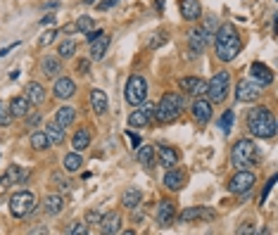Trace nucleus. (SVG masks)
Returning <instances> with one entry per match:
<instances>
[{"instance_id":"42","label":"nucleus","mask_w":278,"mask_h":235,"mask_svg":"<svg viewBox=\"0 0 278 235\" xmlns=\"http://www.w3.org/2000/svg\"><path fill=\"white\" fill-rule=\"evenodd\" d=\"M67 233L69 235H88V226H83V223H74V226L67 228Z\"/></svg>"},{"instance_id":"15","label":"nucleus","mask_w":278,"mask_h":235,"mask_svg":"<svg viewBox=\"0 0 278 235\" xmlns=\"http://www.w3.org/2000/svg\"><path fill=\"white\" fill-rule=\"evenodd\" d=\"M100 233L105 235H114L121 231V214L119 211H109V214H105L103 219H100Z\"/></svg>"},{"instance_id":"14","label":"nucleus","mask_w":278,"mask_h":235,"mask_svg":"<svg viewBox=\"0 0 278 235\" xmlns=\"http://www.w3.org/2000/svg\"><path fill=\"white\" fill-rule=\"evenodd\" d=\"M183 185H185V171L169 166V171L164 174V188H169L172 193H178Z\"/></svg>"},{"instance_id":"56","label":"nucleus","mask_w":278,"mask_h":235,"mask_svg":"<svg viewBox=\"0 0 278 235\" xmlns=\"http://www.w3.org/2000/svg\"><path fill=\"white\" fill-rule=\"evenodd\" d=\"M0 110H2V102H0Z\"/></svg>"},{"instance_id":"26","label":"nucleus","mask_w":278,"mask_h":235,"mask_svg":"<svg viewBox=\"0 0 278 235\" xmlns=\"http://www.w3.org/2000/svg\"><path fill=\"white\" fill-rule=\"evenodd\" d=\"M140 202H143V193H140L138 188H129L126 193L121 195V205L126 209H138Z\"/></svg>"},{"instance_id":"27","label":"nucleus","mask_w":278,"mask_h":235,"mask_svg":"<svg viewBox=\"0 0 278 235\" xmlns=\"http://www.w3.org/2000/svg\"><path fill=\"white\" fill-rule=\"evenodd\" d=\"M27 97L31 105H40V102H45V88L38 81H31L27 86Z\"/></svg>"},{"instance_id":"3","label":"nucleus","mask_w":278,"mask_h":235,"mask_svg":"<svg viewBox=\"0 0 278 235\" xmlns=\"http://www.w3.org/2000/svg\"><path fill=\"white\" fill-rule=\"evenodd\" d=\"M185 110V95L183 93H164L159 105L155 107V119H159L162 124H172L181 117V112Z\"/></svg>"},{"instance_id":"32","label":"nucleus","mask_w":278,"mask_h":235,"mask_svg":"<svg viewBox=\"0 0 278 235\" xmlns=\"http://www.w3.org/2000/svg\"><path fill=\"white\" fill-rule=\"evenodd\" d=\"M81 166H83V159H81L79 152H69L65 157V171L67 174H76Z\"/></svg>"},{"instance_id":"29","label":"nucleus","mask_w":278,"mask_h":235,"mask_svg":"<svg viewBox=\"0 0 278 235\" xmlns=\"http://www.w3.org/2000/svg\"><path fill=\"white\" fill-rule=\"evenodd\" d=\"M136 157H138V164H143V166H152V162H155V147L152 145H138V152H136Z\"/></svg>"},{"instance_id":"11","label":"nucleus","mask_w":278,"mask_h":235,"mask_svg":"<svg viewBox=\"0 0 278 235\" xmlns=\"http://www.w3.org/2000/svg\"><path fill=\"white\" fill-rule=\"evenodd\" d=\"M262 83L257 81H240L238 83V100L240 102H254V100H259L262 97Z\"/></svg>"},{"instance_id":"10","label":"nucleus","mask_w":278,"mask_h":235,"mask_svg":"<svg viewBox=\"0 0 278 235\" xmlns=\"http://www.w3.org/2000/svg\"><path fill=\"white\" fill-rule=\"evenodd\" d=\"M216 219V211L209 207H188L178 214V221L183 223H193V221H214Z\"/></svg>"},{"instance_id":"44","label":"nucleus","mask_w":278,"mask_h":235,"mask_svg":"<svg viewBox=\"0 0 278 235\" xmlns=\"http://www.w3.org/2000/svg\"><path fill=\"white\" fill-rule=\"evenodd\" d=\"M274 185H276V176H271V178H269V183H266L264 193H262V197H259V202H262V205L266 202V197H269V193H271V188H274Z\"/></svg>"},{"instance_id":"35","label":"nucleus","mask_w":278,"mask_h":235,"mask_svg":"<svg viewBox=\"0 0 278 235\" xmlns=\"http://www.w3.org/2000/svg\"><path fill=\"white\" fill-rule=\"evenodd\" d=\"M91 29H95V19L93 17H79L76 22H74V33L79 31V33H88Z\"/></svg>"},{"instance_id":"47","label":"nucleus","mask_w":278,"mask_h":235,"mask_svg":"<svg viewBox=\"0 0 278 235\" xmlns=\"http://www.w3.org/2000/svg\"><path fill=\"white\" fill-rule=\"evenodd\" d=\"M103 33H105L103 29H91V31L86 33V41H88V43H93V41H95V38H100Z\"/></svg>"},{"instance_id":"52","label":"nucleus","mask_w":278,"mask_h":235,"mask_svg":"<svg viewBox=\"0 0 278 235\" xmlns=\"http://www.w3.org/2000/svg\"><path fill=\"white\" fill-rule=\"evenodd\" d=\"M53 22H55V17H53V14H45V17L40 19V24H53Z\"/></svg>"},{"instance_id":"30","label":"nucleus","mask_w":278,"mask_h":235,"mask_svg":"<svg viewBox=\"0 0 278 235\" xmlns=\"http://www.w3.org/2000/svg\"><path fill=\"white\" fill-rule=\"evenodd\" d=\"M74 119H76V110H74V107H60L57 114H55V121L62 126V128L71 126L74 124Z\"/></svg>"},{"instance_id":"36","label":"nucleus","mask_w":278,"mask_h":235,"mask_svg":"<svg viewBox=\"0 0 278 235\" xmlns=\"http://www.w3.org/2000/svg\"><path fill=\"white\" fill-rule=\"evenodd\" d=\"M74 53H76V43L71 41V38L62 41V43H60V48H57V55L62 57V59H69Z\"/></svg>"},{"instance_id":"9","label":"nucleus","mask_w":278,"mask_h":235,"mask_svg":"<svg viewBox=\"0 0 278 235\" xmlns=\"http://www.w3.org/2000/svg\"><path fill=\"white\" fill-rule=\"evenodd\" d=\"M207 41H209V33L205 29H198V27L190 29V33H188V57L190 59H198L205 53Z\"/></svg>"},{"instance_id":"34","label":"nucleus","mask_w":278,"mask_h":235,"mask_svg":"<svg viewBox=\"0 0 278 235\" xmlns=\"http://www.w3.org/2000/svg\"><path fill=\"white\" fill-rule=\"evenodd\" d=\"M147 124H150V119H147V114L143 110H136L129 114V126H133V128H143Z\"/></svg>"},{"instance_id":"49","label":"nucleus","mask_w":278,"mask_h":235,"mask_svg":"<svg viewBox=\"0 0 278 235\" xmlns=\"http://www.w3.org/2000/svg\"><path fill=\"white\" fill-rule=\"evenodd\" d=\"M53 183L57 185V188H60V190H69V183H67V180L62 178V176H57V174L53 176Z\"/></svg>"},{"instance_id":"6","label":"nucleus","mask_w":278,"mask_h":235,"mask_svg":"<svg viewBox=\"0 0 278 235\" xmlns=\"http://www.w3.org/2000/svg\"><path fill=\"white\" fill-rule=\"evenodd\" d=\"M147 97V81L145 76H140V74H133L131 79L126 81V88H124V100L133 105V107H138L140 102H145Z\"/></svg>"},{"instance_id":"21","label":"nucleus","mask_w":278,"mask_h":235,"mask_svg":"<svg viewBox=\"0 0 278 235\" xmlns=\"http://www.w3.org/2000/svg\"><path fill=\"white\" fill-rule=\"evenodd\" d=\"M88 45H91V59H95V62H98V59H103V57H105V53L109 50V36H107V33H103L100 38H95V41L88 43Z\"/></svg>"},{"instance_id":"4","label":"nucleus","mask_w":278,"mask_h":235,"mask_svg":"<svg viewBox=\"0 0 278 235\" xmlns=\"http://www.w3.org/2000/svg\"><path fill=\"white\" fill-rule=\"evenodd\" d=\"M257 162H259V150H257V145H254L250 138H240L238 143L233 145V150H231V164H233V169H238V171L254 169Z\"/></svg>"},{"instance_id":"20","label":"nucleus","mask_w":278,"mask_h":235,"mask_svg":"<svg viewBox=\"0 0 278 235\" xmlns=\"http://www.w3.org/2000/svg\"><path fill=\"white\" fill-rule=\"evenodd\" d=\"M250 74L254 76V81L262 83V86H269V83H274V71L269 69L266 64H262V62H252Z\"/></svg>"},{"instance_id":"40","label":"nucleus","mask_w":278,"mask_h":235,"mask_svg":"<svg viewBox=\"0 0 278 235\" xmlns=\"http://www.w3.org/2000/svg\"><path fill=\"white\" fill-rule=\"evenodd\" d=\"M100 219H103L100 211H95V209H88V211H86V223H88V226H98Z\"/></svg>"},{"instance_id":"41","label":"nucleus","mask_w":278,"mask_h":235,"mask_svg":"<svg viewBox=\"0 0 278 235\" xmlns=\"http://www.w3.org/2000/svg\"><path fill=\"white\" fill-rule=\"evenodd\" d=\"M40 124V112H27V126L29 128H36V126Z\"/></svg>"},{"instance_id":"22","label":"nucleus","mask_w":278,"mask_h":235,"mask_svg":"<svg viewBox=\"0 0 278 235\" xmlns=\"http://www.w3.org/2000/svg\"><path fill=\"white\" fill-rule=\"evenodd\" d=\"M45 136H48V143L50 145H62L67 138L65 128L57 124V121H48V126H45Z\"/></svg>"},{"instance_id":"1","label":"nucleus","mask_w":278,"mask_h":235,"mask_svg":"<svg viewBox=\"0 0 278 235\" xmlns=\"http://www.w3.org/2000/svg\"><path fill=\"white\" fill-rule=\"evenodd\" d=\"M240 48H243V41L238 36V29L233 24H221L219 31H216V38H214V50H216V57L221 62H231L240 55Z\"/></svg>"},{"instance_id":"48","label":"nucleus","mask_w":278,"mask_h":235,"mask_svg":"<svg viewBox=\"0 0 278 235\" xmlns=\"http://www.w3.org/2000/svg\"><path fill=\"white\" fill-rule=\"evenodd\" d=\"M117 2H119V0H103V2H95V5H98L100 12H105V10H109V7H114Z\"/></svg>"},{"instance_id":"28","label":"nucleus","mask_w":278,"mask_h":235,"mask_svg":"<svg viewBox=\"0 0 278 235\" xmlns=\"http://www.w3.org/2000/svg\"><path fill=\"white\" fill-rule=\"evenodd\" d=\"M31 110V102H29L27 95H17L10 102V114L12 117H27V112Z\"/></svg>"},{"instance_id":"23","label":"nucleus","mask_w":278,"mask_h":235,"mask_svg":"<svg viewBox=\"0 0 278 235\" xmlns=\"http://www.w3.org/2000/svg\"><path fill=\"white\" fill-rule=\"evenodd\" d=\"M91 107L93 112L98 114V117H103L107 112V95L105 90H100V88H93L91 90Z\"/></svg>"},{"instance_id":"53","label":"nucleus","mask_w":278,"mask_h":235,"mask_svg":"<svg viewBox=\"0 0 278 235\" xmlns=\"http://www.w3.org/2000/svg\"><path fill=\"white\" fill-rule=\"evenodd\" d=\"M129 138H131V143H133V145H136V147L140 145V138H138V136H133V133H129Z\"/></svg>"},{"instance_id":"39","label":"nucleus","mask_w":278,"mask_h":235,"mask_svg":"<svg viewBox=\"0 0 278 235\" xmlns=\"http://www.w3.org/2000/svg\"><path fill=\"white\" fill-rule=\"evenodd\" d=\"M76 71H79L81 76H88L91 74V57H81L79 62H76Z\"/></svg>"},{"instance_id":"8","label":"nucleus","mask_w":278,"mask_h":235,"mask_svg":"<svg viewBox=\"0 0 278 235\" xmlns=\"http://www.w3.org/2000/svg\"><path fill=\"white\" fill-rule=\"evenodd\" d=\"M254 183H257L254 174H252L250 169H245V171H238L233 178L228 180V190L233 195H250V190L254 188Z\"/></svg>"},{"instance_id":"2","label":"nucleus","mask_w":278,"mask_h":235,"mask_svg":"<svg viewBox=\"0 0 278 235\" xmlns=\"http://www.w3.org/2000/svg\"><path fill=\"white\" fill-rule=\"evenodd\" d=\"M247 128H250L252 136H257V138H274L278 131L276 119H274V114L266 107L250 110V114H247Z\"/></svg>"},{"instance_id":"17","label":"nucleus","mask_w":278,"mask_h":235,"mask_svg":"<svg viewBox=\"0 0 278 235\" xmlns=\"http://www.w3.org/2000/svg\"><path fill=\"white\" fill-rule=\"evenodd\" d=\"M178 86H181V90H183L185 95H193V97L202 95V93L207 90V83L202 81V79H195V76H185V79H181Z\"/></svg>"},{"instance_id":"45","label":"nucleus","mask_w":278,"mask_h":235,"mask_svg":"<svg viewBox=\"0 0 278 235\" xmlns=\"http://www.w3.org/2000/svg\"><path fill=\"white\" fill-rule=\"evenodd\" d=\"M55 36H57V29H53V31H48V33H43L40 36V45H48V43H53L55 41Z\"/></svg>"},{"instance_id":"18","label":"nucleus","mask_w":278,"mask_h":235,"mask_svg":"<svg viewBox=\"0 0 278 235\" xmlns=\"http://www.w3.org/2000/svg\"><path fill=\"white\" fill-rule=\"evenodd\" d=\"M53 93H55V97H57V100H69V97L76 93V83L71 81L69 76H60V79L55 81Z\"/></svg>"},{"instance_id":"33","label":"nucleus","mask_w":278,"mask_h":235,"mask_svg":"<svg viewBox=\"0 0 278 235\" xmlns=\"http://www.w3.org/2000/svg\"><path fill=\"white\" fill-rule=\"evenodd\" d=\"M29 178V169L24 166H10L7 169V180L10 183H24Z\"/></svg>"},{"instance_id":"5","label":"nucleus","mask_w":278,"mask_h":235,"mask_svg":"<svg viewBox=\"0 0 278 235\" xmlns=\"http://www.w3.org/2000/svg\"><path fill=\"white\" fill-rule=\"evenodd\" d=\"M36 207H38V200H36V195L29 193V190H17L10 197V214L14 219H24Z\"/></svg>"},{"instance_id":"25","label":"nucleus","mask_w":278,"mask_h":235,"mask_svg":"<svg viewBox=\"0 0 278 235\" xmlns=\"http://www.w3.org/2000/svg\"><path fill=\"white\" fill-rule=\"evenodd\" d=\"M181 14L188 22H195L202 17V7H200L198 0H181Z\"/></svg>"},{"instance_id":"54","label":"nucleus","mask_w":278,"mask_h":235,"mask_svg":"<svg viewBox=\"0 0 278 235\" xmlns=\"http://www.w3.org/2000/svg\"><path fill=\"white\" fill-rule=\"evenodd\" d=\"M157 10H159V12L164 10V0H157Z\"/></svg>"},{"instance_id":"51","label":"nucleus","mask_w":278,"mask_h":235,"mask_svg":"<svg viewBox=\"0 0 278 235\" xmlns=\"http://www.w3.org/2000/svg\"><path fill=\"white\" fill-rule=\"evenodd\" d=\"M238 233H240V235H243V233H245V235H250V233H254V228H252V223H247V226H243V228H238Z\"/></svg>"},{"instance_id":"13","label":"nucleus","mask_w":278,"mask_h":235,"mask_svg":"<svg viewBox=\"0 0 278 235\" xmlns=\"http://www.w3.org/2000/svg\"><path fill=\"white\" fill-rule=\"evenodd\" d=\"M155 221H157V226H162V228H167V226H172L174 221H176V207H174L172 202H159L157 205V214H155Z\"/></svg>"},{"instance_id":"19","label":"nucleus","mask_w":278,"mask_h":235,"mask_svg":"<svg viewBox=\"0 0 278 235\" xmlns=\"http://www.w3.org/2000/svg\"><path fill=\"white\" fill-rule=\"evenodd\" d=\"M40 207H43V211L45 214H50V216H57L62 209H65V197L60 193H50L43 197V202H40Z\"/></svg>"},{"instance_id":"37","label":"nucleus","mask_w":278,"mask_h":235,"mask_svg":"<svg viewBox=\"0 0 278 235\" xmlns=\"http://www.w3.org/2000/svg\"><path fill=\"white\" fill-rule=\"evenodd\" d=\"M48 145H50V143H48V136H45L43 131H36V133L31 136V147H34V150H48Z\"/></svg>"},{"instance_id":"24","label":"nucleus","mask_w":278,"mask_h":235,"mask_svg":"<svg viewBox=\"0 0 278 235\" xmlns=\"http://www.w3.org/2000/svg\"><path fill=\"white\" fill-rule=\"evenodd\" d=\"M155 154L159 157V162L167 166H176L178 164V152L174 150V147H167V145H159V147H155Z\"/></svg>"},{"instance_id":"46","label":"nucleus","mask_w":278,"mask_h":235,"mask_svg":"<svg viewBox=\"0 0 278 235\" xmlns=\"http://www.w3.org/2000/svg\"><path fill=\"white\" fill-rule=\"evenodd\" d=\"M140 105H143L140 110L145 112V114H147V119L152 121V119H155V105H152V102H140Z\"/></svg>"},{"instance_id":"38","label":"nucleus","mask_w":278,"mask_h":235,"mask_svg":"<svg viewBox=\"0 0 278 235\" xmlns=\"http://www.w3.org/2000/svg\"><path fill=\"white\" fill-rule=\"evenodd\" d=\"M233 121H236V114L228 110V112H224V117H221V121H219V128L224 131V136H228L231 133V128H233Z\"/></svg>"},{"instance_id":"55","label":"nucleus","mask_w":278,"mask_h":235,"mask_svg":"<svg viewBox=\"0 0 278 235\" xmlns=\"http://www.w3.org/2000/svg\"><path fill=\"white\" fill-rule=\"evenodd\" d=\"M83 2H86V5H95V0H83Z\"/></svg>"},{"instance_id":"50","label":"nucleus","mask_w":278,"mask_h":235,"mask_svg":"<svg viewBox=\"0 0 278 235\" xmlns=\"http://www.w3.org/2000/svg\"><path fill=\"white\" fill-rule=\"evenodd\" d=\"M17 45H19V43H10V45H5V48L0 50V57H5V55H7V53H10V50H14Z\"/></svg>"},{"instance_id":"43","label":"nucleus","mask_w":278,"mask_h":235,"mask_svg":"<svg viewBox=\"0 0 278 235\" xmlns=\"http://www.w3.org/2000/svg\"><path fill=\"white\" fill-rule=\"evenodd\" d=\"M164 43H167V33H164V31H157V33H155V38H152V41L147 43V45H150V48L155 50V48H159V45H164Z\"/></svg>"},{"instance_id":"31","label":"nucleus","mask_w":278,"mask_h":235,"mask_svg":"<svg viewBox=\"0 0 278 235\" xmlns=\"http://www.w3.org/2000/svg\"><path fill=\"white\" fill-rule=\"evenodd\" d=\"M71 145H74V150L79 152V150H86L88 145H91V131L83 126V128H79L76 133H74V138H71Z\"/></svg>"},{"instance_id":"7","label":"nucleus","mask_w":278,"mask_h":235,"mask_svg":"<svg viewBox=\"0 0 278 235\" xmlns=\"http://www.w3.org/2000/svg\"><path fill=\"white\" fill-rule=\"evenodd\" d=\"M228 86H231V74L228 71H216L212 76V81L207 83V95H209V102H224L226 95H228Z\"/></svg>"},{"instance_id":"12","label":"nucleus","mask_w":278,"mask_h":235,"mask_svg":"<svg viewBox=\"0 0 278 235\" xmlns=\"http://www.w3.org/2000/svg\"><path fill=\"white\" fill-rule=\"evenodd\" d=\"M193 119H195L198 124H207V121L212 119V102L205 100L202 95L195 97V102H193Z\"/></svg>"},{"instance_id":"16","label":"nucleus","mask_w":278,"mask_h":235,"mask_svg":"<svg viewBox=\"0 0 278 235\" xmlns=\"http://www.w3.org/2000/svg\"><path fill=\"white\" fill-rule=\"evenodd\" d=\"M40 74L53 79V76H60L62 74V57L60 55H45L43 62H40Z\"/></svg>"}]
</instances>
